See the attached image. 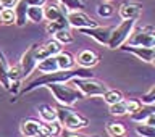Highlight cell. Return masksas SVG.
Returning <instances> with one entry per match:
<instances>
[{"label": "cell", "mask_w": 155, "mask_h": 137, "mask_svg": "<svg viewBox=\"0 0 155 137\" xmlns=\"http://www.w3.org/2000/svg\"><path fill=\"white\" fill-rule=\"evenodd\" d=\"M73 77H92V73L87 68H78V70L73 68V70H57L53 73H42L28 86H24L21 92L28 94V92H32L37 87H45L47 84H57V82H68Z\"/></svg>", "instance_id": "6da1fadb"}, {"label": "cell", "mask_w": 155, "mask_h": 137, "mask_svg": "<svg viewBox=\"0 0 155 137\" xmlns=\"http://www.w3.org/2000/svg\"><path fill=\"white\" fill-rule=\"evenodd\" d=\"M55 113H57V121L61 124V128L65 129H70V131H79V129H84L89 121H87L86 116L79 115L78 111L71 110L70 106H65V105H58L55 108Z\"/></svg>", "instance_id": "7a4b0ae2"}, {"label": "cell", "mask_w": 155, "mask_h": 137, "mask_svg": "<svg viewBox=\"0 0 155 137\" xmlns=\"http://www.w3.org/2000/svg\"><path fill=\"white\" fill-rule=\"evenodd\" d=\"M48 90L55 95L57 102L60 105H65V106H71L73 103H76L78 100L84 99V95L81 94L76 87H73L66 82H57V84H47L45 86Z\"/></svg>", "instance_id": "3957f363"}, {"label": "cell", "mask_w": 155, "mask_h": 137, "mask_svg": "<svg viewBox=\"0 0 155 137\" xmlns=\"http://www.w3.org/2000/svg\"><path fill=\"white\" fill-rule=\"evenodd\" d=\"M68 82L70 86L76 87L84 97H102V94L107 90V86L104 82L94 77H73Z\"/></svg>", "instance_id": "277c9868"}, {"label": "cell", "mask_w": 155, "mask_h": 137, "mask_svg": "<svg viewBox=\"0 0 155 137\" xmlns=\"http://www.w3.org/2000/svg\"><path fill=\"white\" fill-rule=\"evenodd\" d=\"M134 26H136V19H123V21H121L115 29H111L107 47L111 48V50L120 48L126 42V39L129 37V34L133 32Z\"/></svg>", "instance_id": "5b68a950"}, {"label": "cell", "mask_w": 155, "mask_h": 137, "mask_svg": "<svg viewBox=\"0 0 155 137\" xmlns=\"http://www.w3.org/2000/svg\"><path fill=\"white\" fill-rule=\"evenodd\" d=\"M126 45H139V47H153L155 45V32L152 26L140 28L137 31H133L129 37L126 39Z\"/></svg>", "instance_id": "8992f818"}, {"label": "cell", "mask_w": 155, "mask_h": 137, "mask_svg": "<svg viewBox=\"0 0 155 137\" xmlns=\"http://www.w3.org/2000/svg\"><path fill=\"white\" fill-rule=\"evenodd\" d=\"M66 21L70 26L76 28V29L99 26V23H97L94 18H91L89 15H86L82 10H68L66 11Z\"/></svg>", "instance_id": "52a82bcc"}, {"label": "cell", "mask_w": 155, "mask_h": 137, "mask_svg": "<svg viewBox=\"0 0 155 137\" xmlns=\"http://www.w3.org/2000/svg\"><path fill=\"white\" fill-rule=\"evenodd\" d=\"M39 44H32L31 47L24 52V55L21 57V61H19V70H21V79L24 77H29L31 73L36 70L37 60H36V48Z\"/></svg>", "instance_id": "ba28073f"}, {"label": "cell", "mask_w": 155, "mask_h": 137, "mask_svg": "<svg viewBox=\"0 0 155 137\" xmlns=\"http://www.w3.org/2000/svg\"><path fill=\"white\" fill-rule=\"evenodd\" d=\"M79 31H81V34H84V36L92 37L95 42L102 44V45H107V44H108V39H110L111 29H110V28L95 26V28H81Z\"/></svg>", "instance_id": "9c48e42d"}, {"label": "cell", "mask_w": 155, "mask_h": 137, "mask_svg": "<svg viewBox=\"0 0 155 137\" xmlns=\"http://www.w3.org/2000/svg\"><path fill=\"white\" fill-rule=\"evenodd\" d=\"M121 50L124 52H129L136 55L139 60L142 61H147V63H153V58H155V48L153 47H139V45H121L120 47Z\"/></svg>", "instance_id": "30bf717a"}, {"label": "cell", "mask_w": 155, "mask_h": 137, "mask_svg": "<svg viewBox=\"0 0 155 137\" xmlns=\"http://www.w3.org/2000/svg\"><path fill=\"white\" fill-rule=\"evenodd\" d=\"M58 52H61V45L58 44L55 39L45 42L44 45H37L36 48V60L41 61L44 58H48V57H55Z\"/></svg>", "instance_id": "8fae6325"}, {"label": "cell", "mask_w": 155, "mask_h": 137, "mask_svg": "<svg viewBox=\"0 0 155 137\" xmlns=\"http://www.w3.org/2000/svg\"><path fill=\"white\" fill-rule=\"evenodd\" d=\"M140 11H142V5L137 2H124L118 10L121 19H137Z\"/></svg>", "instance_id": "7c38bea8"}, {"label": "cell", "mask_w": 155, "mask_h": 137, "mask_svg": "<svg viewBox=\"0 0 155 137\" xmlns=\"http://www.w3.org/2000/svg\"><path fill=\"white\" fill-rule=\"evenodd\" d=\"M74 61L81 68H92L99 63V55L94 50H81L74 57Z\"/></svg>", "instance_id": "4fadbf2b"}, {"label": "cell", "mask_w": 155, "mask_h": 137, "mask_svg": "<svg viewBox=\"0 0 155 137\" xmlns=\"http://www.w3.org/2000/svg\"><path fill=\"white\" fill-rule=\"evenodd\" d=\"M66 11L68 10L65 7H60V5H55V3H47V5H44V19L55 21V19L66 16Z\"/></svg>", "instance_id": "5bb4252c"}, {"label": "cell", "mask_w": 155, "mask_h": 137, "mask_svg": "<svg viewBox=\"0 0 155 137\" xmlns=\"http://www.w3.org/2000/svg\"><path fill=\"white\" fill-rule=\"evenodd\" d=\"M42 129V121H36V119H23L19 131L24 137H34L39 131Z\"/></svg>", "instance_id": "9a60e30c"}, {"label": "cell", "mask_w": 155, "mask_h": 137, "mask_svg": "<svg viewBox=\"0 0 155 137\" xmlns=\"http://www.w3.org/2000/svg\"><path fill=\"white\" fill-rule=\"evenodd\" d=\"M13 11H15V24L18 28H23L24 24L28 23V16H26V11H28V3L24 0H18L16 5L13 7Z\"/></svg>", "instance_id": "2e32d148"}, {"label": "cell", "mask_w": 155, "mask_h": 137, "mask_svg": "<svg viewBox=\"0 0 155 137\" xmlns=\"http://www.w3.org/2000/svg\"><path fill=\"white\" fill-rule=\"evenodd\" d=\"M57 63H58V70H73L76 66V61H74V57L68 52H58L57 55Z\"/></svg>", "instance_id": "e0dca14e"}, {"label": "cell", "mask_w": 155, "mask_h": 137, "mask_svg": "<svg viewBox=\"0 0 155 137\" xmlns=\"http://www.w3.org/2000/svg\"><path fill=\"white\" fill-rule=\"evenodd\" d=\"M36 70L39 73H53V71H57L58 70L57 58L55 57H48V58H44V60L37 61Z\"/></svg>", "instance_id": "ac0fdd59"}, {"label": "cell", "mask_w": 155, "mask_h": 137, "mask_svg": "<svg viewBox=\"0 0 155 137\" xmlns=\"http://www.w3.org/2000/svg\"><path fill=\"white\" fill-rule=\"evenodd\" d=\"M0 86L3 89H10V81H8V63L5 58L3 52L0 50Z\"/></svg>", "instance_id": "d6986e66"}, {"label": "cell", "mask_w": 155, "mask_h": 137, "mask_svg": "<svg viewBox=\"0 0 155 137\" xmlns=\"http://www.w3.org/2000/svg\"><path fill=\"white\" fill-rule=\"evenodd\" d=\"M37 111H39V118H41L42 123H52V121L57 119L55 108L50 105H41Z\"/></svg>", "instance_id": "ffe728a7"}, {"label": "cell", "mask_w": 155, "mask_h": 137, "mask_svg": "<svg viewBox=\"0 0 155 137\" xmlns=\"http://www.w3.org/2000/svg\"><path fill=\"white\" fill-rule=\"evenodd\" d=\"M153 105H145L144 108L140 106V108L137 110V111H134V113H131V116L129 118L133 119V121H136V123H144V119L147 118V116L150 115V113H153Z\"/></svg>", "instance_id": "44dd1931"}, {"label": "cell", "mask_w": 155, "mask_h": 137, "mask_svg": "<svg viewBox=\"0 0 155 137\" xmlns=\"http://www.w3.org/2000/svg\"><path fill=\"white\" fill-rule=\"evenodd\" d=\"M68 28H70V24L66 21V16H63L60 19H55V21H48L45 31H47V34H55L60 29H68Z\"/></svg>", "instance_id": "7402d4cb"}, {"label": "cell", "mask_w": 155, "mask_h": 137, "mask_svg": "<svg viewBox=\"0 0 155 137\" xmlns=\"http://www.w3.org/2000/svg\"><path fill=\"white\" fill-rule=\"evenodd\" d=\"M102 97H104V102L108 103V105H113V103H116V102L123 100V94H121L120 90H116V89H107L104 94H102Z\"/></svg>", "instance_id": "603a6c76"}, {"label": "cell", "mask_w": 155, "mask_h": 137, "mask_svg": "<svg viewBox=\"0 0 155 137\" xmlns=\"http://www.w3.org/2000/svg\"><path fill=\"white\" fill-rule=\"evenodd\" d=\"M107 132L110 137H124L126 128L121 123H107Z\"/></svg>", "instance_id": "cb8c5ba5"}, {"label": "cell", "mask_w": 155, "mask_h": 137, "mask_svg": "<svg viewBox=\"0 0 155 137\" xmlns=\"http://www.w3.org/2000/svg\"><path fill=\"white\" fill-rule=\"evenodd\" d=\"M26 16L32 23H41L44 19V7H28Z\"/></svg>", "instance_id": "d4e9b609"}, {"label": "cell", "mask_w": 155, "mask_h": 137, "mask_svg": "<svg viewBox=\"0 0 155 137\" xmlns=\"http://www.w3.org/2000/svg\"><path fill=\"white\" fill-rule=\"evenodd\" d=\"M55 41L60 44V45H66V44H71L73 42V34L70 32V29H60L53 34Z\"/></svg>", "instance_id": "484cf974"}, {"label": "cell", "mask_w": 155, "mask_h": 137, "mask_svg": "<svg viewBox=\"0 0 155 137\" xmlns=\"http://www.w3.org/2000/svg\"><path fill=\"white\" fill-rule=\"evenodd\" d=\"M136 134L139 137H155V126L149 124H137L136 126Z\"/></svg>", "instance_id": "4316f807"}, {"label": "cell", "mask_w": 155, "mask_h": 137, "mask_svg": "<svg viewBox=\"0 0 155 137\" xmlns=\"http://www.w3.org/2000/svg\"><path fill=\"white\" fill-rule=\"evenodd\" d=\"M110 113L113 116H124L128 115V110H126V102L124 100H120L116 103L110 105Z\"/></svg>", "instance_id": "83f0119b"}, {"label": "cell", "mask_w": 155, "mask_h": 137, "mask_svg": "<svg viewBox=\"0 0 155 137\" xmlns=\"http://www.w3.org/2000/svg\"><path fill=\"white\" fill-rule=\"evenodd\" d=\"M44 128L47 129V132L50 134L52 137H57V135H60V132H61V124L58 123V121L55 119V121H52V123H44Z\"/></svg>", "instance_id": "f1b7e54d"}, {"label": "cell", "mask_w": 155, "mask_h": 137, "mask_svg": "<svg viewBox=\"0 0 155 137\" xmlns=\"http://www.w3.org/2000/svg\"><path fill=\"white\" fill-rule=\"evenodd\" d=\"M0 19L3 24H13L15 23V11L13 8H2L0 10Z\"/></svg>", "instance_id": "f546056e"}, {"label": "cell", "mask_w": 155, "mask_h": 137, "mask_svg": "<svg viewBox=\"0 0 155 137\" xmlns=\"http://www.w3.org/2000/svg\"><path fill=\"white\" fill-rule=\"evenodd\" d=\"M97 13H99L102 18H111L115 13V8L111 7L110 3H100L99 7H97Z\"/></svg>", "instance_id": "4dcf8cb0"}, {"label": "cell", "mask_w": 155, "mask_h": 137, "mask_svg": "<svg viewBox=\"0 0 155 137\" xmlns=\"http://www.w3.org/2000/svg\"><path fill=\"white\" fill-rule=\"evenodd\" d=\"M66 10H82L84 8V3L82 0H58Z\"/></svg>", "instance_id": "1f68e13d"}, {"label": "cell", "mask_w": 155, "mask_h": 137, "mask_svg": "<svg viewBox=\"0 0 155 137\" xmlns=\"http://www.w3.org/2000/svg\"><path fill=\"white\" fill-rule=\"evenodd\" d=\"M140 103L142 105H153L155 103V86H152L149 89V92H145V94L140 97Z\"/></svg>", "instance_id": "d6a6232c"}, {"label": "cell", "mask_w": 155, "mask_h": 137, "mask_svg": "<svg viewBox=\"0 0 155 137\" xmlns=\"http://www.w3.org/2000/svg\"><path fill=\"white\" fill-rule=\"evenodd\" d=\"M8 81H21V70H19V65L16 66H8Z\"/></svg>", "instance_id": "836d02e7"}, {"label": "cell", "mask_w": 155, "mask_h": 137, "mask_svg": "<svg viewBox=\"0 0 155 137\" xmlns=\"http://www.w3.org/2000/svg\"><path fill=\"white\" fill-rule=\"evenodd\" d=\"M60 137H99V135H84L81 132H78V131H70V129H61L60 132Z\"/></svg>", "instance_id": "e575fe53"}, {"label": "cell", "mask_w": 155, "mask_h": 137, "mask_svg": "<svg viewBox=\"0 0 155 137\" xmlns=\"http://www.w3.org/2000/svg\"><path fill=\"white\" fill-rule=\"evenodd\" d=\"M140 106H142V103H140L139 100H129V102H126V110H128V115L137 111Z\"/></svg>", "instance_id": "d590c367"}, {"label": "cell", "mask_w": 155, "mask_h": 137, "mask_svg": "<svg viewBox=\"0 0 155 137\" xmlns=\"http://www.w3.org/2000/svg\"><path fill=\"white\" fill-rule=\"evenodd\" d=\"M28 3V7H44L47 3V0H24Z\"/></svg>", "instance_id": "8d00e7d4"}, {"label": "cell", "mask_w": 155, "mask_h": 137, "mask_svg": "<svg viewBox=\"0 0 155 137\" xmlns=\"http://www.w3.org/2000/svg\"><path fill=\"white\" fill-rule=\"evenodd\" d=\"M18 0H0V7L2 8H13Z\"/></svg>", "instance_id": "74e56055"}, {"label": "cell", "mask_w": 155, "mask_h": 137, "mask_svg": "<svg viewBox=\"0 0 155 137\" xmlns=\"http://www.w3.org/2000/svg\"><path fill=\"white\" fill-rule=\"evenodd\" d=\"M144 124H149V126H155V113H150L147 118L144 119Z\"/></svg>", "instance_id": "f35d334b"}, {"label": "cell", "mask_w": 155, "mask_h": 137, "mask_svg": "<svg viewBox=\"0 0 155 137\" xmlns=\"http://www.w3.org/2000/svg\"><path fill=\"white\" fill-rule=\"evenodd\" d=\"M105 2H110V0H105Z\"/></svg>", "instance_id": "ab89813d"}, {"label": "cell", "mask_w": 155, "mask_h": 137, "mask_svg": "<svg viewBox=\"0 0 155 137\" xmlns=\"http://www.w3.org/2000/svg\"><path fill=\"white\" fill-rule=\"evenodd\" d=\"M0 24H2V19H0Z\"/></svg>", "instance_id": "60d3db41"}]
</instances>
